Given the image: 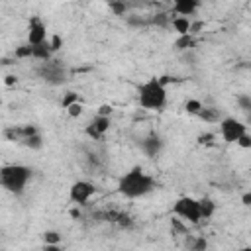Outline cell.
<instances>
[{
  "label": "cell",
  "mask_w": 251,
  "mask_h": 251,
  "mask_svg": "<svg viewBox=\"0 0 251 251\" xmlns=\"http://www.w3.org/2000/svg\"><path fill=\"white\" fill-rule=\"evenodd\" d=\"M202 27H204V22H202V20H198V22H192V20H190L188 33H190V35H198V33L202 31Z\"/></svg>",
  "instance_id": "obj_30"
},
{
  "label": "cell",
  "mask_w": 251,
  "mask_h": 251,
  "mask_svg": "<svg viewBox=\"0 0 251 251\" xmlns=\"http://www.w3.org/2000/svg\"><path fill=\"white\" fill-rule=\"evenodd\" d=\"M71 216H73V218H80V212H78L76 208H73V210H71Z\"/></svg>",
  "instance_id": "obj_37"
},
{
  "label": "cell",
  "mask_w": 251,
  "mask_h": 251,
  "mask_svg": "<svg viewBox=\"0 0 251 251\" xmlns=\"http://www.w3.org/2000/svg\"><path fill=\"white\" fill-rule=\"evenodd\" d=\"M110 10H112L116 16H124V14L127 12V6H126V2H122V0H110Z\"/></svg>",
  "instance_id": "obj_22"
},
{
  "label": "cell",
  "mask_w": 251,
  "mask_h": 251,
  "mask_svg": "<svg viewBox=\"0 0 251 251\" xmlns=\"http://www.w3.org/2000/svg\"><path fill=\"white\" fill-rule=\"evenodd\" d=\"M47 43H49V47H51V51L55 53V51H59L61 47H63V37L59 35V33H53L49 39H47Z\"/></svg>",
  "instance_id": "obj_25"
},
{
  "label": "cell",
  "mask_w": 251,
  "mask_h": 251,
  "mask_svg": "<svg viewBox=\"0 0 251 251\" xmlns=\"http://www.w3.org/2000/svg\"><path fill=\"white\" fill-rule=\"evenodd\" d=\"M22 145L27 147V149H31V151H39V149L43 147V135H41L39 131H35V133H31L29 137H25V141H24Z\"/></svg>",
  "instance_id": "obj_18"
},
{
  "label": "cell",
  "mask_w": 251,
  "mask_h": 251,
  "mask_svg": "<svg viewBox=\"0 0 251 251\" xmlns=\"http://www.w3.org/2000/svg\"><path fill=\"white\" fill-rule=\"evenodd\" d=\"M78 100H80V98H78V94H76V92H73V90H69V92L63 96L61 106H63V108H67V106H71L73 102H78Z\"/></svg>",
  "instance_id": "obj_27"
},
{
  "label": "cell",
  "mask_w": 251,
  "mask_h": 251,
  "mask_svg": "<svg viewBox=\"0 0 251 251\" xmlns=\"http://www.w3.org/2000/svg\"><path fill=\"white\" fill-rule=\"evenodd\" d=\"M198 204H200V216H202V220H210L214 216V212H216V202L212 198L204 196V198H198Z\"/></svg>",
  "instance_id": "obj_15"
},
{
  "label": "cell",
  "mask_w": 251,
  "mask_h": 251,
  "mask_svg": "<svg viewBox=\"0 0 251 251\" xmlns=\"http://www.w3.org/2000/svg\"><path fill=\"white\" fill-rule=\"evenodd\" d=\"M35 131H39L35 126H31V124H24V126H10V127H6L4 131H2V135L8 139V141H12V143H24L25 141V137H29L31 133H35Z\"/></svg>",
  "instance_id": "obj_11"
},
{
  "label": "cell",
  "mask_w": 251,
  "mask_h": 251,
  "mask_svg": "<svg viewBox=\"0 0 251 251\" xmlns=\"http://www.w3.org/2000/svg\"><path fill=\"white\" fill-rule=\"evenodd\" d=\"M237 104H239V108L243 112H249L251 110V96L249 94H239L237 96Z\"/></svg>",
  "instance_id": "obj_28"
},
{
  "label": "cell",
  "mask_w": 251,
  "mask_h": 251,
  "mask_svg": "<svg viewBox=\"0 0 251 251\" xmlns=\"http://www.w3.org/2000/svg\"><path fill=\"white\" fill-rule=\"evenodd\" d=\"M4 82H6L8 86H14V84L18 82V76H16V75H6V78H4Z\"/></svg>",
  "instance_id": "obj_35"
},
{
  "label": "cell",
  "mask_w": 251,
  "mask_h": 251,
  "mask_svg": "<svg viewBox=\"0 0 251 251\" xmlns=\"http://www.w3.org/2000/svg\"><path fill=\"white\" fill-rule=\"evenodd\" d=\"M171 25H173V29L176 31V35H184V33H188L190 18H188V16H175V18L171 20Z\"/></svg>",
  "instance_id": "obj_16"
},
{
  "label": "cell",
  "mask_w": 251,
  "mask_h": 251,
  "mask_svg": "<svg viewBox=\"0 0 251 251\" xmlns=\"http://www.w3.org/2000/svg\"><path fill=\"white\" fill-rule=\"evenodd\" d=\"M241 204H243V206H247V208L251 206V192H249V190L241 194Z\"/></svg>",
  "instance_id": "obj_33"
},
{
  "label": "cell",
  "mask_w": 251,
  "mask_h": 251,
  "mask_svg": "<svg viewBox=\"0 0 251 251\" xmlns=\"http://www.w3.org/2000/svg\"><path fill=\"white\" fill-rule=\"evenodd\" d=\"M194 45H196V39H194V35H190V33L178 35V37L175 39V43H173V47H175L176 51H188V49H192Z\"/></svg>",
  "instance_id": "obj_17"
},
{
  "label": "cell",
  "mask_w": 251,
  "mask_h": 251,
  "mask_svg": "<svg viewBox=\"0 0 251 251\" xmlns=\"http://www.w3.org/2000/svg\"><path fill=\"white\" fill-rule=\"evenodd\" d=\"M137 102L145 110H163L167 106V86H163L157 76L147 78L137 90Z\"/></svg>",
  "instance_id": "obj_3"
},
{
  "label": "cell",
  "mask_w": 251,
  "mask_h": 251,
  "mask_svg": "<svg viewBox=\"0 0 251 251\" xmlns=\"http://www.w3.org/2000/svg\"><path fill=\"white\" fill-rule=\"evenodd\" d=\"M41 239H43V243L47 245V247H57L59 243H61V233L59 231H55V229H47V231H43L41 233Z\"/></svg>",
  "instance_id": "obj_19"
},
{
  "label": "cell",
  "mask_w": 251,
  "mask_h": 251,
  "mask_svg": "<svg viewBox=\"0 0 251 251\" xmlns=\"http://www.w3.org/2000/svg\"><path fill=\"white\" fill-rule=\"evenodd\" d=\"M214 139H216L214 133H200V135H198V143H200V145H210Z\"/></svg>",
  "instance_id": "obj_31"
},
{
  "label": "cell",
  "mask_w": 251,
  "mask_h": 251,
  "mask_svg": "<svg viewBox=\"0 0 251 251\" xmlns=\"http://www.w3.org/2000/svg\"><path fill=\"white\" fill-rule=\"evenodd\" d=\"M47 41V25L39 16H31L27 22V43L37 45Z\"/></svg>",
  "instance_id": "obj_9"
},
{
  "label": "cell",
  "mask_w": 251,
  "mask_h": 251,
  "mask_svg": "<svg viewBox=\"0 0 251 251\" xmlns=\"http://www.w3.org/2000/svg\"><path fill=\"white\" fill-rule=\"evenodd\" d=\"M173 214L176 218H180L182 222H188V224H200L202 222L198 198H192V196L176 198L175 204H173Z\"/></svg>",
  "instance_id": "obj_5"
},
{
  "label": "cell",
  "mask_w": 251,
  "mask_h": 251,
  "mask_svg": "<svg viewBox=\"0 0 251 251\" xmlns=\"http://www.w3.org/2000/svg\"><path fill=\"white\" fill-rule=\"evenodd\" d=\"M171 226H173L175 229H178V231H182V233L186 231V227H184V226H182V224H180L178 220H173V222H171Z\"/></svg>",
  "instance_id": "obj_36"
},
{
  "label": "cell",
  "mask_w": 251,
  "mask_h": 251,
  "mask_svg": "<svg viewBox=\"0 0 251 251\" xmlns=\"http://www.w3.org/2000/svg\"><path fill=\"white\" fill-rule=\"evenodd\" d=\"M163 145H165V141H163V137H161L159 133H149V135H145V137L141 139L139 149H141V153H143L145 157L157 159V157L161 155V151H163Z\"/></svg>",
  "instance_id": "obj_10"
},
{
  "label": "cell",
  "mask_w": 251,
  "mask_h": 251,
  "mask_svg": "<svg viewBox=\"0 0 251 251\" xmlns=\"http://www.w3.org/2000/svg\"><path fill=\"white\" fill-rule=\"evenodd\" d=\"M196 116H198L202 122H206V124H218V122L222 120V118H220V110H218V108H212V106H202Z\"/></svg>",
  "instance_id": "obj_14"
},
{
  "label": "cell",
  "mask_w": 251,
  "mask_h": 251,
  "mask_svg": "<svg viewBox=\"0 0 251 251\" xmlns=\"http://www.w3.org/2000/svg\"><path fill=\"white\" fill-rule=\"evenodd\" d=\"M0 104H2V100H0Z\"/></svg>",
  "instance_id": "obj_38"
},
{
  "label": "cell",
  "mask_w": 251,
  "mask_h": 251,
  "mask_svg": "<svg viewBox=\"0 0 251 251\" xmlns=\"http://www.w3.org/2000/svg\"><path fill=\"white\" fill-rule=\"evenodd\" d=\"M173 8L178 16H192L200 8V0H173Z\"/></svg>",
  "instance_id": "obj_12"
},
{
  "label": "cell",
  "mask_w": 251,
  "mask_h": 251,
  "mask_svg": "<svg viewBox=\"0 0 251 251\" xmlns=\"http://www.w3.org/2000/svg\"><path fill=\"white\" fill-rule=\"evenodd\" d=\"M14 57H16V59H31V45H29V43L20 45V47L16 49Z\"/></svg>",
  "instance_id": "obj_23"
},
{
  "label": "cell",
  "mask_w": 251,
  "mask_h": 251,
  "mask_svg": "<svg viewBox=\"0 0 251 251\" xmlns=\"http://www.w3.org/2000/svg\"><path fill=\"white\" fill-rule=\"evenodd\" d=\"M149 24H157V25H167V14H157Z\"/></svg>",
  "instance_id": "obj_32"
},
{
  "label": "cell",
  "mask_w": 251,
  "mask_h": 251,
  "mask_svg": "<svg viewBox=\"0 0 251 251\" xmlns=\"http://www.w3.org/2000/svg\"><path fill=\"white\" fill-rule=\"evenodd\" d=\"M33 171L27 165L22 163H12V165H2L0 167V186L12 194H22L31 180Z\"/></svg>",
  "instance_id": "obj_2"
},
{
  "label": "cell",
  "mask_w": 251,
  "mask_h": 251,
  "mask_svg": "<svg viewBox=\"0 0 251 251\" xmlns=\"http://www.w3.org/2000/svg\"><path fill=\"white\" fill-rule=\"evenodd\" d=\"M188 247H190L192 251H204V249H208V241H206L204 237H194V239L188 243Z\"/></svg>",
  "instance_id": "obj_24"
},
{
  "label": "cell",
  "mask_w": 251,
  "mask_h": 251,
  "mask_svg": "<svg viewBox=\"0 0 251 251\" xmlns=\"http://www.w3.org/2000/svg\"><path fill=\"white\" fill-rule=\"evenodd\" d=\"M94 194H96V186L90 180H84V178L75 180L69 188V200L75 206H86Z\"/></svg>",
  "instance_id": "obj_6"
},
{
  "label": "cell",
  "mask_w": 251,
  "mask_h": 251,
  "mask_svg": "<svg viewBox=\"0 0 251 251\" xmlns=\"http://www.w3.org/2000/svg\"><path fill=\"white\" fill-rule=\"evenodd\" d=\"M110 126H112V120L110 116H102V114H96L84 127V133L92 139V141H100L104 139V135L110 131Z\"/></svg>",
  "instance_id": "obj_8"
},
{
  "label": "cell",
  "mask_w": 251,
  "mask_h": 251,
  "mask_svg": "<svg viewBox=\"0 0 251 251\" xmlns=\"http://www.w3.org/2000/svg\"><path fill=\"white\" fill-rule=\"evenodd\" d=\"M65 110H67V114H69L71 118H78V116L82 114V102H80V100H78V102H73V104L67 106Z\"/></svg>",
  "instance_id": "obj_26"
},
{
  "label": "cell",
  "mask_w": 251,
  "mask_h": 251,
  "mask_svg": "<svg viewBox=\"0 0 251 251\" xmlns=\"http://www.w3.org/2000/svg\"><path fill=\"white\" fill-rule=\"evenodd\" d=\"M202 106H204V104H202L200 100H196V98H188V100L184 102V112L190 114V116H196V114L200 112Z\"/></svg>",
  "instance_id": "obj_20"
},
{
  "label": "cell",
  "mask_w": 251,
  "mask_h": 251,
  "mask_svg": "<svg viewBox=\"0 0 251 251\" xmlns=\"http://www.w3.org/2000/svg\"><path fill=\"white\" fill-rule=\"evenodd\" d=\"M114 224H118L120 227H126V229L133 227V220H131V216H127V214H124V212H118V218H116Z\"/></svg>",
  "instance_id": "obj_21"
},
{
  "label": "cell",
  "mask_w": 251,
  "mask_h": 251,
  "mask_svg": "<svg viewBox=\"0 0 251 251\" xmlns=\"http://www.w3.org/2000/svg\"><path fill=\"white\" fill-rule=\"evenodd\" d=\"M37 76L41 80H45L49 86H61V84L67 82L69 73H67V69H65V65L61 61L49 59V61H43L37 67Z\"/></svg>",
  "instance_id": "obj_4"
},
{
  "label": "cell",
  "mask_w": 251,
  "mask_h": 251,
  "mask_svg": "<svg viewBox=\"0 0 251 251\" xmlns=\"http://www.w3.org/2000/svg\"><path fill=\"white\" fill-rule=\"evenodd\" d=\"M239 147H243V149H251V135H249V131H243L239 137H237V141H235Z\"/></svg>",
  "instance_id": "obj_29"
},
{
  "label": "cell",
  "mask_w": 251,
  "mask_h": 251,
  "mask_svg": "<svg viewBox=\"0 0 251 251\" xmlns=\"http://www.w3.org/2000/svg\"><path fill=\"white\" fill-rule=\"evenodd\" d=\"M153 188H155V178L149 173H145L139 165L137 167H131L118 180V192L124 198H129V200L147 196Z\"/></svg>",
  "instance_id": "obj_1"
},
{
  "label": "cell",
  "mask_w": 251,
  "mask_h": 251,
  "mask_svg": "<svg viewBox=\"0 0 251 251\" xmlns=\"http://www.w3.org/2000/svg\"><path fill=\"white\" fill-rule=\"evenodd\" d=\"M51 55H53V51H51V47H49L47 41L37 43V45H31V59H37V61L43 63V61H49Z\"/></svg>",
  "instance_id": "obj_13"
},
{
  "label": "cell",
  "mask_w": 251,
  "mask_h": 251,
  "mask_svg": "<svg viewBox=\"0 0 251 251\" xmlns=\"http://www.w3.org/2000/svg\"><path fill=\"white\" fill-rule=\"evenodd\" d=\"M218 124H220V135H222V139H224L226 143H235L237 137H239L243 131H247V126H245L241 120L231 118V116L222 118Z\"/></svg>",
  "instance_id": "obj_7"
},
{
  "label": "cell",
  "mask_w": 251,
  "mask_h": 251,
  "mask_svg": "<svg viewBox=\"0 0 251 251\" xmlns=\"http://www.w3.org/2000/svg\"><path fill=\"white\" fill-rule=\"evenodd\" d=\"M96 114H102V116H112V106H106V104H104V106H100V108H98V112H96Z\"/></svg>",
  "instance_id": "obj_34"
}]
</instances>
